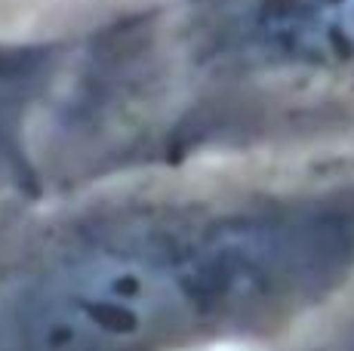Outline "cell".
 I'll return each mask as SVG.
<instances>
[{
	"label": "cell",
	"instance_id": "277c9868",
	"mask_svg": "<svg viewBox=\"0 0 354 351\" xmlns=\"http://www.w3.org/2000/svg\"><path fill=\"white\" fill-rule=\"evenodd\" d=\"M99 3L105 0H0V35L59 22Z\"/></svg>",
	"mask_w": 354,
	"mask_h": 351
},
{
	"label": "cell",
	"instance_id": "7a4b0ae2",
	"mask_svg": "<svg viewBox=\"0 0 354 351\" xmlns=\"http://www.w3.org/2000/svg\"><path fill=\"white\" fill-rule=\"evenodd\" d=\"M354 160V0H105L56 108L59 182Z\"/></svg>",
	"mask_w": 354,
	"mask_h": 351
},
{
	"label": "cell",
	"instance_id": "5b68a950",
	"mask_svg": "<svg viewBox=\"0 0 354 351\" xmlns=\"http://www.w3.org/2000/svg\"><path fill=\"white\" fill-rule=\"evenodd\" d=\"M287 351H354V305Z\"/></svg>",
	"mask_w": 354,
	"mask_h": 351
},
{
	"label": "cell",
	"instance_id": "6da1fadb",
	"mask_svg": "<svg viewBox=\"0 0 354 351\" xmlns=\"http://www.w3.org/2000/svg\"><path fill=\"white\" fill-rule=\"evenodd\" d=\"M354 305V160L0 194V351H287Z\"/></svg>",
	"mask_w": 354,
	"mask_h": 351
},
{
	"label": "cell",
	"instance_id": "3957f363",
	"mask_svg": "<svg viewBox=\"0 0 354 351\" xmlns=\"http://www.w3.org/2000/svg\"><path fill=\"white\" fill-rule=\"evenodd\" d=\"M77 16L0 35V194L46 185V139Z\"/></svg>",
	"mask_w": 354,
	"mask_h": 351
}]
</instances>
